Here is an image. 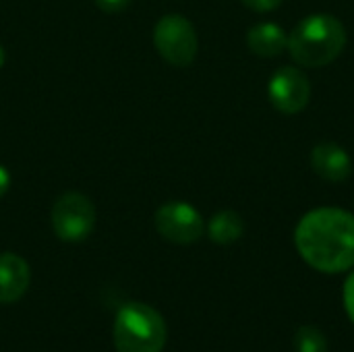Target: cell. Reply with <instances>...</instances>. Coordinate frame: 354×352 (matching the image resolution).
<instances>
[{"label":"cell","mask_w":354,"mask_h":352,"mask_svg":"<svg viewBox=\"0 0 354 352\" xmlns=\"http://www.w3.org/2000/svg\"><path fill=\"white\" fill-rule=\"evenodd\" d=\"M156 230L174 245H193L203 237L205 224L193 205L170 201L156 212Z\"/></svg>","instance_id":"cell-6"},{"label":"cell","mask_w":354,"mask_h":352,"mask_svg":"<svg viewBox=\"0 0 354 352\" xmlns=\"http://www.w3.org/2000/svg\"><path fill=\"white\" fill-rule=\"evenodd\" d=\"M344 307H346L348 317L354 322V274L344 284Z\"/></svg>","instance_id":"cell-14"},{"label":"cell","mask_w":354,"mask_h":352,"mask_svg":"<svg viewBox=\"0 0 354 352\" xmlns=\"http://www.w3.org/2000/svg\"><path fill=\"white\" fill-rule=\"evenodd\" d=\"M243 232H245V222L232 210L218 212L207 224V234L216 245H232L243 237Z\"/></svg>","instance_id":"cell-11"},{"label":"cell","mask_w":354,"mask_h":352,"mask_svg":"<svg viewBox=\"0 0 354 352\" xmlns=\"http://www.w3.org/2000/svg\"><path fill=\"white\" fill-rule=\"evenodd\" d=\"M245 6H249L251 10H257V12H270L274 8H278L284 0H241Z\"/></svg>","instance_id":"cell-13"},{"label":"cell","mask_w":354,"mask_h":352,"mask_svg":"<svg viewBox=\"0 0 354 352\" xmlns=\"http://www.w3.org/2000/svg\"><path fill=\"white\" fill-rule=\"evenodd\" d=\"M311 166L317 176L328 183H344L353 174V162L344 147L336 143H319L311 151Z\"/></svg>","instance_id":"cell-8"},{"label":"cell","mask_w":354,"mask_h":352,"mask_svg":"<svg viewBox=\"0 0 354 352\" xmlns=\"http://www.w3.org/2000/svg\"><path fill=\"white\" fill-rule=\"evenodd\" d=\"M295 243L313 270L346 272L354 268V216L338 207L313 210L299 222Z\"/></svg>","instance_id":"cell-1"},{"label":"cell","mask_w":354,"mask_h":352,"mask_svg":"<svg viewBox=\"0 0 354 352\" xmlns=\"http://www.w3.org/2000/svg\"><path fill=\"white\" fill-rule=\"evenodd\" d=\"M95 4L104 12H120V10H124L131 4V0H95Z\"/></svg>","instance_id":"cell-15"},{"label":"cell","mask_w":354,"mask_h":352,"mask_svg":"<svg viewBox=\"0 0 354 352\" xmlns=\"http://www.w3.org/2000/svg\"><path fill=\"white\" fill-rule=\"evenodd\" d=\"M8 187H10V174L4 166H0V197L6 195Z\"/></svg>","instance_id":"cell-16"},{"label":"cell","mask_w":354,"mask_h":352,"mask_svg":"<svg viewBox=\"0 0 354 352\" xmlns=\"http://www.w3.org/2000/svg\"><path fill=\"white\" fill-rule=\"evenodd\" d=\"M4 64V48L0 46V66Z\"/></svg>","instance_id":"cell-17"},{"label":"cell","mask_w":354,"mask_h":352,"mask_svg":"<svg viewBox=\"0 0 354 352\" xmlns=\"http://www.w3.org/2000/svg\"><path fill=\"white\" fill-rule=\"evenodd\" d=\"M31 282L29 266L23 257L15 253L0 255V303L8 305L19 301Z\"/></svg>","instance_id":"cell-9"},{"label":"cell","mask_w":354,"mask_h":352,"mask_svg":"<svg viewBox=\"0 0 354 352\" xmlns=\"http://www.w3.org/2000/svg\"><path fill=\"white\" fill-rule=\"evenodd\" d=\"M112 338L116 352H162L168 328L153 307L145 303H129L116 313Z\"/></svg>","instance_id":"cell-3"},{"label":"cell","mask_w":354,"mask_h":352,"mask_svg":"<svg viewBox=\"0 0 354 352\" xmlns=\"http://www.w3.org/2000/svg\"><path fill=\"white\" fill-rule=\"evenodd\" d=\"M297 352H328V340L315 326H301L295 336Z\"/></svg>","instance_id":"cell-12"},{"label":"cell","mask_w":354,"mask_h":352,"mask_svg":"<svg viewBox=\"0 0 354 352\" xmlns=\"http://www.w3.org/2000/svg\"><path fill=\"white\" fill-rule=\"evenodd\" d=\"M153 44L160 56L172 66H189L197 56V33L183 15H166L153 29Z\"/></svg>","instance_id":"cell-4"},{"label":"cell","mask_w":354,"mask_h":352,"mask_svg":"<svg viewBox=\"0 0 354 352\" xmlns=\"http://www.w3.org/2000/svg\"><path fill=\"white\" fill-rule=\"evenodd\" d=\"M52 228L64 243L85 241L95 226V207L81 193H64L52 205Z\"/></svg>","instance_id":"cell-5"},{"label":"cell","mask_w":354,"mask_h":352,"mask_svg":"<svg viewBox=\"0 0 354 352\" xmlns=\"http://www.w3.org/2000/svg\"><path fill=\"white\" fill-rule=\"evenodd\" d=\"M346 46V29L334 15L317 12L305 17L288 35L286 50L305 68H319L334 62Z\"/></svg>","instance_id":"cell-2"},{"label":"cell","mask_w":354,"mask_h":352,"mask_svg":"<svg viewBox=\"0 0 354 352\" xmlns=\"http://www.w3.org/2000/svg\"><path fill=\"white\" fill-rule=\"evenodd\" d=\"M270 102L282 114H299L311 100V83L297 66H280L268 85Z\"/></svg>","instance_id":"cell-7"},{"label":"cell","mask_w":354,"mask_h":352,"mask_svg":"<svg viewBox=\"0 0 354 352\" xmlns=\"http://www.w3.org/2000/svg\"><path fill=\"white\" fill-rule=\"evenodd\" d=\"M247 44H249V50L253 54L263 56V58H272V56H278L286 50L288 33L276 23H259V25L249 29Z\"/></svg>","instance_id":"cell-10"}]
</instances>
